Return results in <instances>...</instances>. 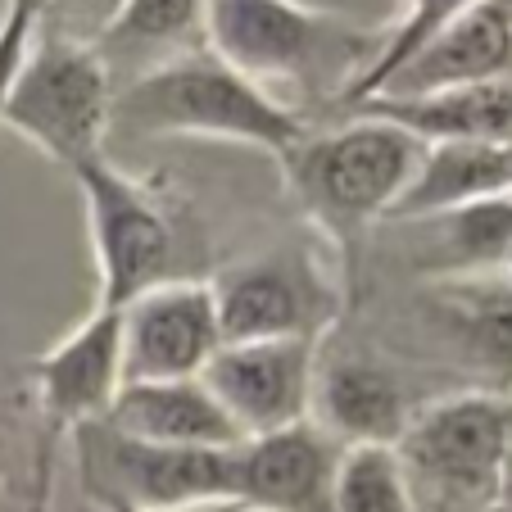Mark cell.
I'll return each instance as SVG.
<instances>
[{
	"mask_svg": "<svg viewBox=\"0 0 512 512\" xmlns=\"http://www.w3.org/2000/svg\"><path fill=\"white\" fill-rule=\"evenodd\" d=\"M200 32L209 55L254 87H336V96L381 46V37L327 10H304L300 0H204Z\"/></svg>",
	"mask_w": 512,
	"mask_h": 512,
	"instance_id": "cell-1",
	"label": "cell"
},
{
	"mask_svg": "<svg viewBox=\"0 0 512 512\" xmlns=\"http://www.w3.org/2000/svg\"><path fill=\"white\" fill-rule=\"evenodd\" d=\"M109 123H123L136 136H223V141L259 145L286 159L304 141V123L272 91L245 82L236 68L209 50L173 55L114 87Z\"/></svg>",
	"mask_w": 512,
	"mask_h": 512,
	"instance_id": "cell-2",
	"label": "cell"
},
{
	"mask_svg": "<svg viewBox=\"0 0 512 512\" xmlns=\"http://www.w3.org/2000/svg\"><path fill=\"white\" fill-rule=\"evenodd\" d=\"M426 141L395 123L358 118L336 132L304 136L286 159L290 191L313 223L331 232L354 259L358 236L381 223L422 164Z\"/></svg>",
	"mask_w": 512,
	"mask_h": 512,
	"instance_id": "cell-3",
	"label": "cell"
},
{
	"mask_svg": "<svg viewBox=\"0 0 512 512\" xmlns=\"http://www.w3.org/2000/svg\"><path fill=\"white\" fill-rule=\"evenodd\" d=\"M413 512H485L499 503L512 454V404L467 390L417 408L395 440Z\"/></svg>",
	"mask_w": 512,
	"mask_h": 512,
	"instance_id": "cell-4",
	"label": "cell"
},
{
	"mask_svg": "<svg viewBox=\"0 0 512 512\" xmlns=\"http://www.w3.org/2000/svg\"><path fill=\"white\" fill-rule=\"evenodd\" d=\"M73 449H78V476L91 503H127L136 512L241 508L236 449L145 445V440L118 435L105 417L78 426Z\"/></svg>",
	"mask_w": 512,
	"mask_h": 512,
	"instance_id": "cell-5",
	"label": "cell"
},
{
	"mask_svg": "<svg viewBox=\"0 0 512 512\" xmlns=\"http://www.w3.org/2000/svg\"><path fill=\"white\" fill-rule=\"evenodd\" d=\"M109 105H114V82L105 59L91 46H73L32 28L0 123L28 136L41 155L73 173L78 164L105 155L100 145L109 132Z\"/></svg>",
	"mask_w": 512,
	"mask_h": 512,
	"instance_id": "cell-6",
	"label": "cell"
},
{
	"mask_svg": "<svg viewBox=\"0 0 512 512\" xmlns=\"http://www.w3.org/2000/svg\"><path fill=\"white\" fill-rule=\"evenodd\" d=\"M82 200H87V223H91V250H96L100 272V300L96 309H127L136 295H145L159 281H173V254L177 236L168 223L164 204L118 173L105 155L87 159L73 168Z\"/></svg>",
	"mask_w": 512,
	"mask_h": 512,
	"instance_id": "cell-7",
	"label": "cell"
},
{
	"mask_svg": "<svg viewBox=\"0 0 512 512\" xmlns=\"http://www.w3.org/2000/svg\"><path fill=\"white\" fill-rule=\"evenodd\" d=\"M213 286L223 345L236 340H318L336 318V290L322 268L300 250H272L236 263Z\"/></svg>",
	"mask_w": 512,
	"mask_h": 512,
	"instance_id": "cell-8",
	"label": "cell"
},
{
	"mask_svg": "<svg viewBox=\"0 0 512 512\" xmlns=\"http://www.w3.org/2000/svg\"><path fill=\"white\" fill-rule=\"evenodd\" d=\"M313 377H318V340H236L218 345L200 381L223 404L245 440L309 422Z\"/></svg>",
	"mask_w": 512,
	"mask_h": 512,
	"instance_id": "cell-9",
	"label": "cell"
},
{
	"mask_svg": "<svg viewBox=\"0 0 512 512\" xmlns=\"http://www.w3.org/2000/svg\"><path fill=\"white\" fill-rule=\"evenodd\" d=\"M118 345H123V386L200 377L204 363L223 345L213 286L186 277L150 286L127 309H118Z\"/></svg>",
	"mask_w": 512,
	"mask_h": 512,
	"instance_id": "cell-10",
	"label": "cell"
},
{
	"mask_svg": "<svg viewBox=\"0 0 512 512\" xmlns=\"http://www.w3.org/2000/svg\"><path fill=\"white\" fill-rule=\"evenodd\" d=\"M37 381V408H41V463L37 485L46 503L50 481V454L59 435H73L78 426L100 422L123 386V345H118V313L96 309L82 327H73L55 349L32 363Z\"/></svg>",
	"mask_w": 512,
	"mask_h": 512,
	"instance_id": "cell-11",
	"label": "cell"
},
{
	"mask_svg": "<svg viewBox=\"0 0 512 512\" xmlns=\"http://www.w3.org/2000/svg\"><path fill=\"white\" fill-rule=\"evenodd\" d=\"M336 454L313 422L245 440L236 449V494L245 512H336Z\"/></svg>",
	"mask_w": 512,
	"mask_h": 512,
	"instance_id": "cell-12",
	"label": "cell"
},
{
	"mask_svg": "<svg viewBox=\"0 0 512 512\" xmlns=\"http://www.w3.org/2000/svg\"><path fill=\"white\" fill-rule=\"evenodd\" d=\"M503 78H512V0H481L445 32H435L372 100H422Z\"/></svg>",
	"mask_w": 512,
	"mask_h": 512,
	"instance_id": "cell-13",
	"label": "cell"
},
{
	"mask_svg": "<svg viewBox=\"0 0 512 512\" xmlns=\"http://www.w3.org/2000/svg\"><path fill=\"white\" fill-rule=\"evenodd\" d=\"M105 422L127 440L177 449H241L245 435L209 395L200 377L186 381H132L118 386Z\"/></svg>",
	"mask_w": 512,
	"mask_h": 512,
	"instance_id": "cell-14",
	"label": "cell"
},
{
	"mask_svg": "<svg viewBox=\"0 0 512 512\" xmlns=\"http://www.w3.org/2000/svg\"><path fill=\"white\" fill-rule=\"evenodd\" d=\"M413 413L395 372L368 358H345L313 377L309 422L336 445H395Z\"/></svg>",
	"mask_w": 512,
	"mask_h": 512,
	"instance_id": "cell-15",
	"label": "cell"
},
{
	"mask_svg": "<svg viewBox=\"0 0 512 512\" xmlns=\"http://www.w3.org/2000/svg\"><path fill=\"white\" fill-rule=\"evenodd\" d=\"M512 195V145L485 141H426L413 182L386 213V223H417L435 213Z\"/></svg>",
	"mask_w": 512,
	"mask_h": 512,
	"instance_id": "cell-16",
	"label": "cell"
},
{
	"mask_svg": "<svg viewBox=\"0 0 512 512\" xmlns=\"http://www.w3.org/2000/svg\"><path fill=\"white\" fill-rule=\"evenodd\" d=\"M349 114L395 123L417 141H485L512 145V78L435 91L422 100H363Z\"/></svg>",
	"mask_w": 512,
	"mask_h": 512,
	"instance_id": "cell-17",
	"label": "cell"
},
{
	"mask_svg": "<svg viewBox=\"0 0 512 512\" xmlns=\"http://www.w3.org/2000/svg\"><path fill=\"white\" fill-rule=\"evenodd\" d=\"M449 313V327H458L463 349L481 372L512 381V281H490L485 272L476 277H449L440 295Z\"/></svg>",
	"mask_w": 512,
	"mask_h": 512,
	"instance_id": "cell-18",
	"label": "cell"
},
{
	"mask_svg": "<svg viewBox=\"0 0 512 512\" xmlns=\"http://www.w3.org/2000/svg\"><path fill=\"white\" fill-rule=\"evenodd\" d=\"M417 223L440 227L431 236V250H435V272H445V277H476V272L494 268V263H508L512 250L508 195L467 204V209L454 213H435V218H417Z\"/></svg>",
	"mask_w": 512,
	"mask_h": 512,
	"instance_id": "cell-19",
	"label": "cell"
},
{
	"mask_svg": "<svg viewBox=\"0 0 512 512\" xmlns=\"http://www.w3.org/2000/svg\"><path fill=\"white\" fill-rule=\"evenodd\" d=\"M200 14L204 0H127L114 28L96 46V55L109 68V82H114V68L127 55L136 59V55H159V50L164 55L182 50V41L200 32Z\"/></svg>",
	"mask_w": 512,
	"mask_h": 512,
	"instance_id": "cell-20",
	"label": "cell"
},
{
	"mask_svg": "<svg viewBox=\"0 0 512 512\" xmlns=\"http://www.w3.org/2000/svg\"><path fill=\"white\" fill-rule=\"evenodd\" d=\"M472 5H481V0H408L404 14H399V23L386 32V37H381L372 64L363 68L354 87L340 96V105L354 109V105H363V100H372L390 78H395L399 68H404L408 59H413L417 50L435 37V32H445L454 19H463Z\"/></svg>",
	"mask_w": 512,
	"mask_h": 512,
	"instance_id": "cell-21",
	"label": "cell"
},
{
	"mask_svg": "<svg viewBox=\"0 0 512 512\" xmlns=\"http://www.w3.org/2000/svg\"><path fill=\"white\" fill-rule=\"evenodd\" d=\"M336 512H413L395 445H340Z\"/></svg>",
	"mask_w": 512,
	"mask_h": 512,
	"instance_id": "cell-22",
	"label": "cell"
},
{
	"mask_svg": "<svg viewBox=\"0 0 512 512\" xmlns=\"http://www.w3.org/2000/svg\"><path fill=\"white\" fill-rule=\"evenodd\" d=\"M123 5L127 0H46V10L37 14V32L96 50L100 37L123 14Z\"/></svg>",
	"mask_w": 512,
	"mask_h": 512,
	"instance_id": "cell-23",
	"label": "cell"
},
{
	"mask_svg": "<svg viewBox=\"0 0 512 512\" xmlns=\"http://www.w3.org/2000/svg\"><path fill=\"white\" fill-rule=\"evenodd\" d=\"M32 28H37V14L23 10V5H5V19H0V109H5V96L14 87L23 55H28Z\"/></svg>",
	"mask_w": 512,
	"mask_h": 512,
	"instance_id": "cell-24",
	"label": "cell"
},
{
	"mask_svg": "<svg viewBox=\"0 0 512 512\" xmlns=\"http://www.w3.org/2000/svg\"><path fill=\"white\" fill-rule=\"evenodd\" d=\"M100 512H136V508H127V503H96ZM209 512H241V508H209Z\"/></svg>",
	"mask_w": 512,
	"mask_h": 512,
	"instance_id": "cell-25",
	"label": "cell"
},
{
	"mask_svg": "<svg viewBox=\"0 0 512 512\" xmlns=\"http://www.w3.org/2000/svg\"><path fill=\"white\" fill-rule=\"evenodd\" d=\"M5 5H23V10H32V14L46 10V0H5Z\"/></svg>",
	"mask_w": 512,
	"mask_h": 512,
	"instance_id": "cell-26",
	"label": "cell"
},
{
	"mask_svg": "<svg viewBox=\"0 0 512 512\" xmlns=\"http://www.w3.org/2000/svg\"><path fill=\"white\" fill-rule=\"evenodd\" d=\"M485 512H512V508H508V503H494V508H485Z\"/></svg>",
	"mask_w": 512,
	"mask_h": 512,
	"instance_id": "cell-27",
	"label": "cell"
},
{
	"mask_svg": "<svg viewBox=\"0 0 512 512\" xmlns=\"http://www.w3.org/2000/svg\"><path fill=\"white\" fill-rule=\"evenodd\" d=\"M503 272H508V281H512V250H508V263H503Z\"/></svg>",
	"mask_w": 512,
	"mask_h": 512,
	"instance_id": "cell-28",
	"label": "cell"
},
{
	"mask_svg": "<svg viewBox=\"0 0 512 512\" xmlns=\"http://www.w3.org/2000/svg\"><path fill=\"white\" fill-rule=\"evenodd\" d=\"M508 209H512V195H508Z\"/></svg>",
	"mask_w": 512,
	"mask_h": 512,
	"instance_id": "cell-29",
	"label": "cell"
}]
</instances>
